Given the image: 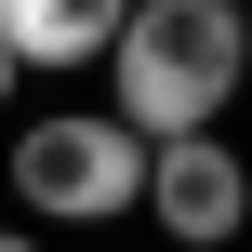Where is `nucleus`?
I'll return each mask as SVG.
<instances>
[{"label": "nucleus", "mask_w": 252, "mask_h": 252, "mask_svg": "<svg viewBox=\"0 0 252 252\" xmlns=\"http://www.w3.org/2000/svg\"><path fill=\"white\" fill-rule=\"evenodd\" d=\"M13 199L40 226H120V213H146V146L106 106H40L13 133Z\"/></svg>", "instance_id": "2"}, {"label": "nucleus", "mask_w": 252, "mask_h": 252, "mask_svg": "<svg viewBox=\"0 0 252 252\" xmlns=\"http://www.w3.org/2000/svg\"><path fill=\"white\" fill-rule=\"evenodd\" d=\"M146 226L173 252H226L252 226V159L226 133H186V146H146Z\"/></svg>", "instance_id": "3"}, {"label": "nucleus", "mask_w": 252, "mask_h": 252, "mask_svg": "<svg viewBox=\"0 0 252 252\" xmlns=\"http://www.w3.org/2000/svg\"><path fill=\"white\" fill-rule=\"evenodd\" d=\"M120 40V13L106 0H0V66L27 80V66H93Z\"/></svg>", "instance_id": "4"}, {"label": "nucleus", "mask_w": 252, "mask_h": 252, "mask_svg": "<svg viewBox=\"0 0 252 252\" xmlns=\"http://www.w3.org/2000/svg\"><path fill=\"white\" fill-rule=\"evenodd\" d=\"M0 252H40V226H0Z\"/></svg>", "instance_id": "5"}, {"label": "nucleus", "mask_w": 252, "mask_h": 252, "mask_svg": "<svg viewBox=\"0 0 252 252\" xmlns=\"http://www.w3.org/2000/svg\"><path fill=\"white\" fill-rule=\"evenodd\" d=\"M239 66H252V27L226 0H133L120 40H106V120L133 146H186V133L226 120Z\"/></svg>", "instance_id": "1"}, {"label": "nucleus", "mask_w": 252, "mask_h": 252, "mask_svg": "<svg viewBox=\"0 0 252 252\" xmlns=\"http://www.w3.org/2000/svg\"><path fill=\"white\" fill-rule=\"evenodd\" d=\"M0 106H13V66H0Z\"/></svg>", "instance_id": "6"}]
</instances>
